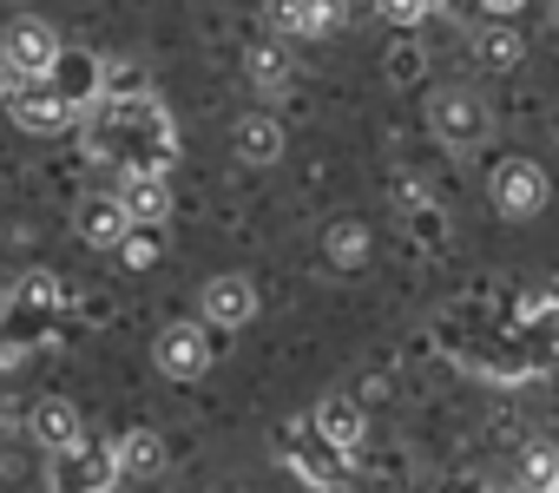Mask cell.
<instances>
[{
	"label": "cell",
	"mask_w": 559,
	"mask_h": 493,
	"mask_svg": "<svg viewBox=\"0 0 559 493\" xmlns=\"http://www.w3.org/2000/svg\"><path fill=\"white\" fill-rule=\"evenodd\" d=\"M27 434H34L47 454H73V447L86 441V414H80L67 395H47V401L27 408Z\"/></svg>",
	"instance_id": "7"
},
{
	"label": "cell",
	"mask_w": 559,
	"mask_h": 493,
	"mask_svg": "<svg viewBox=\"0 0 559 493\" xmlns=\"http://www.w3.org/2000/svg\"><path fill=\"white\" fill-rule=\"evenodd\" d=\"M323 251H330L336 270H362V264H369V230H362L356 217H343V224L323 230Z\"/></svg>",
	"instance_id": "16"
},
{
	"label": "cell",
	"mask_w": 559,
	"mask_h": 493,
	"mask_svg": "<svg viewBox=\"0 0 559 493\" xmlns=\"http://www.w3.org/2000/svg\"><path fill=\"white\" fill-rule=\"evenodd\" d=\"M480 8H487V21H513V14L526 8V0H480Z\"/></svg>",
	"instance_id": "25"
},
{
	"label": "cell",
	"mask_w": 559,
	"mask_h": 493,
	"mask_svg": "<svg viewBox=\"0 0 559 493\" xmlns=\"http://www.w3.org/2000/svg\"><path fill=\"white\" fill-rule=\"evenodd\" d=\"M8 428H14V414H8V408H0V434H8Z\"/></svg>",
	"instance_id": "26"
},
{
	"label": "cell",
	"mask_w": 559,
	"mask_h": 493,
	"mask_svg": "<svg viewBox=\"0 0 559 493\" xmlns=\"http://www.w3.org/2000/svg\"><path fill=\"white\" fill-rule=\"evenodd\" d=\"M230 152L243 165H276V158H284V125H276L270 112H250V119L230 125Z\"/></svg>",
	"instance_id": "13"
},
{
	"label": "cell",
	"mask_w": 559,
	"mask_h": 493,
	"mask_svg": "<svg viewBox=\"0 0 559 493\" xmlns=\"http://www.w3.org/2000/svg\"><path fill=\"white\" fill-rule=\"evenodd\" d=\"M474 47H480V67H493V73H507V67H520V53H526V40L507 27V21H487L480 34H474Z\"/></svg>",
	"instance_id": "17"
},
{
	"label": "cell",
	"mask_w": 559,
	"mask_h": 493,
	"mask_svg": "<svg viewBox=\"0 0 559 493\" xmlns=\"http://www.w3.org/2000/svg\"><path fill=\"white\" fill-rule=\"evenodd\" d=\"M441 8V0H376V14L389 21V27H415V21H428Z\"/></svg>",
	"instance_id": "22"
},
{
	"label": "cell",
	"mask_w": 559,
	"mask_h": 493,
	"mask_svg": "<svg viewBox=\"0 0 559 493\" xmlns=\"http://www.w3.org/2000/svg\"><path fill=\"white\" fill-rule=\"evenodd\" d=\"M67 99H106V60H93V53H73V47H60V60H53V73H47Z\"/></svg>",
	"instance_id": "11"
},
{
	"label": "cell",
	"mask_w": 559,
	"mask_h": 493,
	"mask_svg": "<svg viewBox=\"0 0 559 493\" xmlns=\"http://www.w3.org/2000/svg\"><path fill=\"white\" fill-rule=\"evenodd\" d=\"M520 480L526 486H559V447L552 441H533L526 460H520Z\"/></svg>",
	"instance_id": "19"
},
{
	"label": "cell",
	"mask_w": 559,
	"mask_h": 493,
	"mask_svg": "<svg viewBox=\"0 0 559 493\" xmlns=\"http://www.w3.org/2000/svg\"><path fill=\"white\" fill-rule=\"evenodd\" d=\"M152 362H158V375H165V382H198V375L211 369V342H204V329H198V323H171V329H158Z\"/></svg>",
	"instance_id": "4"
},
{
	"label": "cell",
	"mask_w": 559,
	"mask_h": 493,
	"mask_svg": "<svg viewBox=\"0 0 559 493\" xmlns=\"http://www.w3.org/2000/svg\"><path fill=\"white\" fill-rule=\"evenodd\" d=\"M552 297H559V284H552Z\"/></svg>",
	"instance_id": "28"
},
{
	"label": "cell",
	"mask_w": 559,
	"mask_h": 493,
	"mask_svg": "<svg viewBox=\"0 0 559 493\" xmlns=\"http://www.w3.org/2000/svg\"><path fill=\"white\" fill-rule=\"evenodd\" d=\"M73 454H80V486H119V447H93V441H80Z\"/></svg>",
	"instance_id": "18"
},
{
	"label": "cell",
	"mask_w": 559,
	"mask_h": 493,
	"mask_svg": "<svg viewBox=\"0 0 559 493\" xmlns=\"http://www.w3.org/2000/svg\"><path fill=\"white\" fill-rule=\"evenodd\" d=\"M152 230H158V224H132V230H126V243H119L132 270H152V264H158V237H152Z\"/></svg>",
	"instance_id": "21"
},
{
	"label": "cell",
	"mask_w": 559,
	"mask_h": 493,
	"mask_svg": "<svg viewBox=\"0 0 559 493\" xmlns=\"http://www.w3.org/2000/svg\"><path fill=\"white\" fill-rule=\"evenodd\" d=\"M349 21V0H270V27L290 40H330Z\"/></svg>",
	"instance_id": "5"
},
{
	"label": "cell",
	"mask_w": 559,
	"mask_h": 493,
	"mask_svg": "<svg viewBox=\"0 0 559 493\" xmlns=\"http://www.w3.org/2000/svg\"><path fill=\"white\" fill-rule=\"evenodd\" d=\"M362 428H369V421H362V408H356L349 395H323V401H317V414H310V434H317V441H330V447H343V454L362 441Z\"/></svg>",
	"instance_id": "12"
},
{
	"label": "cell",
	"mask_w": 559,
	"mask_h": 493,
	"mask_svg": "<svg viewBox=\"0 0 559 493\" xmlns=\"http://www.w3.org/2000/svg\"><path fill=\"white\" fill-rule=\"evenodd\" d=\"M243 73H250V86H257V93H284V86L297 80V60H290V47H284V40H263V47H250Z\"/></svg>",
	"instance_id": "15"
},
{
	"label": "cell",
	"mask_w": 559,
	"mask_h": 493,
	"mask_svg": "<svg viewBox=\"0 0 559 493\" xmlns=\"http://www.w3.org/2000/svg\"><path fill=\"white\" fill-rule=\"evenodd\" d=\"M132 93H145V73L132 60H106V99H132Z\"/></svg>",
	"instance_id": "23"
},
{
	"label": "cell",
	"mask_w": 559,
	"mask_h": 493,
	"mask_svg": "<svg viewBox=\"0 0 559 493\" xmlns=\"http://www.w3.org/2000/svg\"><path fill=\"white\" fill-rule=\"evenodd\" d=\"M487 197H493V211H500L507 224H526V217H539V204H546V171H539L533 158H500V165L487 171Z\"/></svg>",
	"instance_id": "1"
},
{
	"label": "cell",
	"mask_w": 559,
	"mask_h": 493,
	"mask_svg": "<svg viewBox=\"0 0 559 493\" xmlns=\"http://www.w3.org/2000/svg\"><path fill=\"white\" fill-rule=\"evenodd\" d=\"M198 310H204V323H217V329H243V323L257 316V284L224 270V277H211V284H204Z\"/></svg>",
	"instance_id": "9"
},
{
	"label": "cell",
	"mask_w": 559,
	"mask_h": 493,
	"mask_svg": "<svg viewBox=\"0 0 559 493\" xmlns=\"http://www.w3.org/2000/svg\"><path fill=\"white\" fill-rule=\"evenodd\" d=\"M539 342H546V349H552V362H559V297L539 310Z\"/></svg>",
	"instance_id": "24"
},
{
	"label": "cell",
	"mask_w": 559,
	"mask_h": 493,
	"mask_svg": "<svg viewBox=\"0 0 559 493\" xmlns=\"http://www.w3.org/2000/svg\"><path fill=\"white\" fill-rule=\"evenodd\" d=\"M73 224H80L86 243H99V251H119L126 230H132V211L119 204V191H112V197L99 191V197H80V217H73Z\"/></svg>",
	"instance_id": "10"
},
{
	"label": "cell",
	"mask_w": 559,
	"mask_h": 493,
	"mask_svg": "<svg viewBox=\"0 0 559 493\" xmlns=\"http://www.w3.org/2000/svg\"><path fill=\"white\" fill-rule=\"evenodd\" d=\"M0 60H8L21 80H47L53 60H60V34L40 14H21V21H8V34H0Z\"/></svg>",
	"instance_id": "2"
},
{
	"label": "cell",
	"mask_w": 559,
	"mask_h": 493,
	"mask_svg": "<svg viewBox=\"0 0 559 493\" xmlns=\"http://www.w3.org/2000/svg\"><path fill=\"white\" fill-rule=\"evenodd\" d=\"M14 303H21V310H53V303H60V284H53L47 270H27V277L14 284Z\"/></svg>",
	"instance_id": "20"
},
{
	"label": "cell",
	"mask_w": 559,
	"mask_h": 493,
	"mask_svg": "<svg viewBox=\"0 0 559 493\" xmlns=\"http://www.w3.org/2000/svg\"><path fill=\"white\" fill-rule=\"evenodd\" d=\"M165 473V441L152 428L119 434V480H158Z\"/></svg>",
	"instance_id": "14"
},
{
	"label": "cell",
	"mask_w": 559,
	"mask_h": 493,
	"mask_svg": "<svg viewBox=\"0 0 559 493\" xmlns=\"http://www.w3.org/2000/svg\"><path fill=\"white\" fill-rule=\"evenodd\" d=\"M428 125H435V139H448L454 152H467V145L487 139V106H480L474 93H441V99L428 106Z\"/></svg>",
	"instance_id": "6"
},
{
	"label": "cell",
	"mask_w": 559,
	"mask_h": 493,
	"mask_svg": "<svg viewBox=\"0 0 559 493\" xmlns=\"http://www.w3.org/2000/svg\"><path fill=\"white\" fill-rule=\"evenodd\" d=\"M8 119L21 132H67L80 119V99H67L53 80H21V93L8 99Z\"/></svg>",
	"instance_id": "3"
},
{
	"label": "cell",
	"mask_w": 559,
	"mask_h": 493,
	"mask_svg": "<svg viewBox=\"0 0 559 493\" xmlns=\"http://www.w3.org/2000/svg\"><path fill=\"white\" fill-rule=\"evenodd\" d=\"M119 204L132 211V224H165V217H171V184H165V171H158V165H126Z\"/></svg>",
	"instance_id": "8"
},
{
	"label": "cell",
	"mask_w": 559,
	"mask_h": 493,
	"mask_svg": "<svg viewBox=\"0 0 559 493\" xmlns=\"http://www.w3.org/2000/svg\"><path fill=\"white\" fill-rule=\"evenodd\" d=\"M552 34H559V0H552Z\"/></svg>",
	"instance_id": "27"
}]
</instances>
